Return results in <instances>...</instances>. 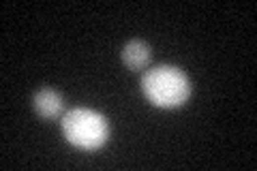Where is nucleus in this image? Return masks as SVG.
Here are the masks:
<instances>
[{
	"label": "nucleus",
	"instance_id": "nucleus-1",
	"mask_svg": "<svg viewBox=\"0 0 257 171\" xmlns=\"http://www.w3.org/2000/svg\"><path fill=\"white\" fill-rule=\"evenodd\" d=\"M142 90L152 105L170 109L187 103L191 94V84L180 69L161 64V67H152L144 73Z\"/></svg>",
	"mask_w": 257,
	"mask_h": 171
},
{
	"label": "nucleus",
	"instance_id": "nucleus-2",
	"mask_svg": "<svg viewBox=\"0 0 257 171\" xmlns=\"http://www.w3.org/2000/svg\"><path fill=\"white\" fill-rule=\"evenodd\" d=\"M62 133L69 143L82 150H96L107 141L109 124L94 109L75 107L62 116Z\"/></svg>",
	"mask_w": 257,
	"mask_h": 171
},
{
	"label": "nucleus",
	"instance_id": "nucleus-3",
	"mask_svg": "<svg viewBox=\"0 0 257 171\" xmlns=\"http://www.w3.org/2000/svg\"><path fill=\"white\" fill-rule=\"evenodd\" d=\"M32 103H35V109H37V113L41 118H56V116H60L62 105H64L62 94L52 90V88H41V90H37Z\"/></svg>",
	"mask_w": 257,
	"mask_h": 171
},
{
	"label": "nucleus",
	"instance_id": "nucleus-4",
	"mask_svg": "<svg viewBox=\"0 0 257 171\" xmlns=\"http://www.w3.org/2000/svg\"><path fill=\"white\" fill-rule=\"evenodd\" d=\"M150 56H152L150 45L144 43V41H131V43H126L122 47V62L133 71H140L146 67L150 62Z\"/></svg>",
	"mask_w": 257,
	"mask_h": 171
}]
</instances>
